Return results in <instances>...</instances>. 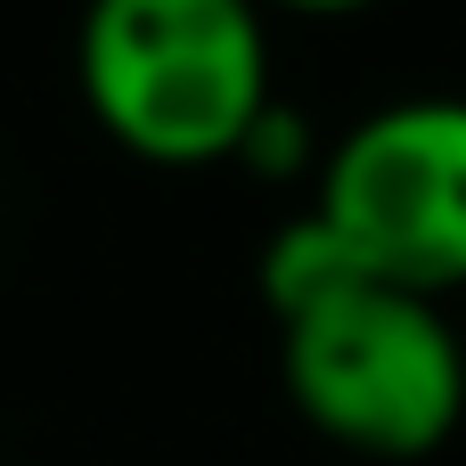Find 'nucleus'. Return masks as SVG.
Segmentation results:
<instances>
[{
    "label": "nucleus",
    "mask_w": 466,
    "mask_h": 466,
    "mask_svg": "<svg viewBox=\"0 0 466 466\" xmlns=\"http://www.w3.org/2000/svg\"><path fill=\"white\" fill-rule=\"evenodd\" d=\"M319 156H328V139L311 131V115L295 106V98H270L262 115H254V131L238 139V172H254V180H270V188H287V180H319Z\"/></svg>",
    "instance_id": "obj_5"
},
{
    "label": "nucleus",
    "mask_w": 466,
    "mask_h": 466,
    "mask_svg": "<svg viewBox=\"0 0 466 466\" xmlns=\"http://www.w3.org/2000/svg\"><path fill=\"white\" fill-rule=\"evenodd\" d=\"M311 213L369 279L434 303L466 295V98L418 90L369 106L328 139Z\"/></svg>",
    "instance_id": "obj_3"
},
{
    "label": "nucleus",
    "mask_w": 466,
    "mask_h": 466,
    "mask_svg": "<svg viewBox=\"0 0 466 466\" xmlns=\"http://www.w3.org/2000/svg\"><path fill=\"white\" fill-rule=\"evenodd\" d=\"M352 279H369L352 254H344V238L303 205V213H287L270 238H262V262H254V287H262V303H270V319L287 328V319H303L311 303H328V295H344Z\"/></svg>",
    "instance_id": "obj_4"
},
{
    "label": "nucleus",
    "mask_w": 466,
    "mask_h": 466,
    "mask_svg": "<svg viewBox=\"0 0 466 466\" xmlns=\"http://www.w3.org/2000/svg\"><path fill=\"white\" fill-rule=\"evenodd\" d=\"M279 385L319 442L418 466L466 426V328L434 295L352 279L279 328Z\"/></svg>",
    "instance_id": "obj_2"
},
{
    "label": "nucleus",
    "mask_w": 466,
    "mask_h": 466,
    "mask_svg": "<svg viewBox=\"0 0 466 466\" xmlns=\"http://www.w3.org/2000/svg\"><path fill=\"white\" fill-rule=\"evenodd\" d=\"M270 16H369V8H385V0H262Z\"/></svg>",
    "instance_id": "obj_6"
},
{
    "label": "nucleus",
    "mask_w": 466,
    "mask_h": 466,
    "mask_svg": "<svg viewBox=\"0 0 466 466\" xmlns=\"http://www.w3.org/2000/svg\"><path fill=\"white\" fill-rule=\"evenodd\" d=\"M74 90L98 139L156 172L229 164L279 98L262 0H82Z\"/></svg>",
    "instance_id": "obj_1"
}]
</instances>
